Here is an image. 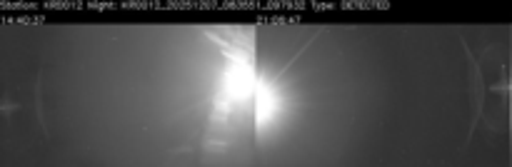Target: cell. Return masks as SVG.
Here are the masks:
<instances>
[{"instance_id":"cell-1","label":"cell","mask_w":512,"mask_h":167,"mask_svg":"<svg viewBox=\"0 0 512 167\" xmlns=\"http://www.w3.org/2000/svg\"><path fill=\"white\" fill-rule=\"evenodd\" d=\"M223 50V85L205 130V143L225 145L253 138L258 125V65L253 33L230 30L220 35Z\"/></svg>"}]
</instances>
